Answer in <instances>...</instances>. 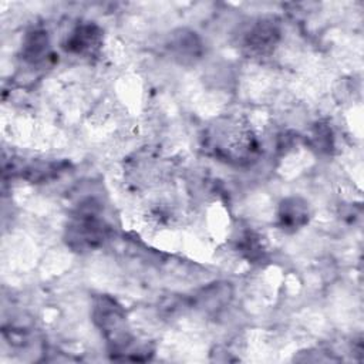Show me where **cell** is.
<instances>
[{"label": "cell", "mask_w": 364, "mask_h": 364, "mask_svg": "<svg viewBox=\"0 0 364 364\" xmlns=\"http://www.w3.org/2000/svg\"><path fill=\"white\" fill-rule=\"evenodd\" d=\"M306 216H308L306 208H305V205L299 204V201L290 200L282 205L280 221H282V225L286 228L302 226L306 222Z\"/></svg>", "instance_id": "7a4b0ae2"}, {"label": "cell", "mask_w": 364, "mask_h": 364, "mask_svg": "<svg viewBox=\"0 0 364 364\" xmlns=\"http://www.w3.org/2000/svg\"><path fill=\"white\" fill-rule=\"evenodd\" d=\"M97 40V33L91 26H86L81 29H77V31L70 38L69 46L70 49L76 50L77 53H83L86 50H91Z\"/></svg>", "instance_id": "3957f363"}, {"label": "cell", "mask_w": 364, "mask_h": 364, "mask_svg": "<svg viewBox=\"0 0 364 364\" xmlns=\"http://www.w3.org/2000/svg\"><path fill=\"white\" fill-rule=\"evenodd\" d=\"M103 235H104L103 223L100 221L91 218V215H88V216H81L70 228L69 239L73 244H77L80 249H84V248H94L103 239Z\"/></svg>", "instance_id": "6da1fadb"}]
</instances>
